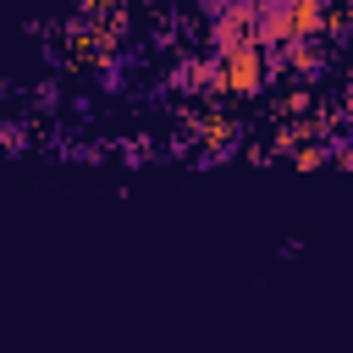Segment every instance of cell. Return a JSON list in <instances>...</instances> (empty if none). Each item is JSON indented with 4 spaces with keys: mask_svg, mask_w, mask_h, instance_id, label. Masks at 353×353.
Here are the masks:
<instances>
[{
    "mask_svg": "<svg viewBox=\"0 0 353 353\" xmlns=\"http://www.w3.org/2000/svg\"><path fill=\"white\" fill-rule=\"evenodd\" d=\"M221 88H232V94H254L259 88V44L221 50Z\"/></svg>",
    "mask_w": 353,
    "mask_h": 353,
    "instance_id": "cell-1",
    "label": "cell"
},
{
    "mask_svg": "<svg viewBox=\"0 0 353 353\" xmlns=\"http://www.w3.org/2000/svg\"><path fill=\"white\" fill-rule=\"evenodd\" d=\"M232 132H237V121H232V116H204V138H210V143H226Z\"/></svg>",
    "mask_w": 353,
    "mask_h": 353,
    "instance_id": "cell-2",
    "label": "cell"
}]
</instances>
